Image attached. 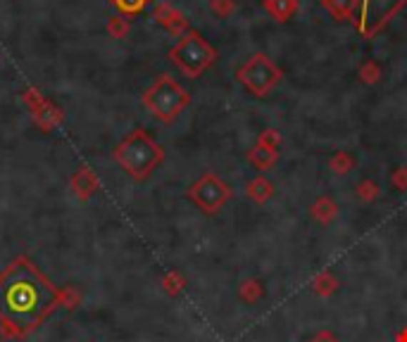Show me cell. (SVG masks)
<instances>
[{"label":"cell","mask_w":407,"mask_h":342,"mask_svg":"<svg viewBox=\"0 0 407 342\" xmlns=\"http://www.w3.org/2000/svg\"><path fill=\"white\" fill-rule=\"evenodd\" d=\"M53 302V288L26 261H14L0 276V316L19 331L39 323Z\"/></svg>","instance_id":"cell-1"},{"label":"cell","mask_w":407,"mask_h":342,"mask_svg":"<svg viewBox=\"0 0 407 342\" xmlns=\"http://www.w3.org/2000/svg\"><path fill=\"white\" fill-rule=\"evenodd\" d=\"M162 157H164L162 147L143 128L131 131L114 147V160L136 181H143L146 176H150V171L162 162Z\"/></svg>","instance_id":"cell-2"},{"label":"cell","mask_w":407,"mask_h":342,"mask_svg":"<svg viewBox=\"0 0 407 342\" xmlns=\"http://www.w3.org/2000/svg\"><path fill=\"white\" fill-rule=\"evenodd\" d=\"M191 103V95L184 86H179L171 76L162 74L155 78V83L150 86L143 95V105L148 107L150 114L155 119H160L162 124H171L179 114H181Z\"/></svg>","instance_id":"cell-3"},{"label":"cell","mask_w":407,"mask_h":342,"mask_svg":"<svg viewBox=\"0 0 407 342\" xmlns=\"http://www.w3.org/2000/svg\"><path fill=\"white\" fill-rule=\"evenodd\" d=\"M169 60L174 62V67L181 71L184 76L198 78L203 71H207L217 60V50L207 43L198 31L184 33L176 41V46L169 50Z\"/></svg>","instance_id":"cell-4"},{"label":"cell","mask_w":407,"mask_h":342,"mask_svg":"<svg viewBox=\"0 0 407 342\" xmlns=\"http://www.w3.org/2000/svg\"><path fill=\"white\" fill-rule=\"evenodd\" d=\"M281 76H283L281 69L264 53L250 55L248 60L236 69V78H238V81L246 86V90L253 93L255 98L269 95L278 86V81H281Z\"/></svg>","instance_id":"cell-5"},{"label":"cell","mask_w":407,"mask_h":342,"mask_svg":"<svg viewBox=\"0 0 407 342\" xmlns=\"http://www.w3.org/2000/svg\"><path fill=\"white\" fill-rule=\"evenodd\" d=\"M407 0H360V12H357L355 28L362 38H374L381 33L386 24L403 10Z\"/></svg>","instance_id":"cell-6"},{"label":"cell","mask_w":407,"mask_h":342,"mask_svg":"<svg viewBox=\"0 0 407 342\" xmlns=\"http://www.w3.org/2000/svg\"><path fill=\"white\" fill-rule=\"evenodd\" d=\"M228 197H231V188L217 174H203L189 188V200L205 214L219 212L228 202Z\"/></svg>","instance_id":"cell-7"},{"label":"cell","mask_w":407,"mask_h":342,"mask_svg":"<svg viewBox=\"0 0 407 342\" xmlns=\"http://www.w3.org/2000/svg\"><path fill=\"white\" fill-rule=\"evenodd\" d=\"M153 19L160 24L162 28H167L169 33H174L181 38L184 33H189V19L184 17L181 12L176 10V7H171L169 3H157L153 7Z\"/></svg>","instance_id":"cell-8"},{"label":"cell","mask_w":407,"mask_h":342,"mask_svg":"<svg viewBox=\"0 0 407 342\" xmlns=\"http://www.w3.org/2000/svg\"><path fill=\"white\" fill-rule=\"evenodd\" d=\"M321 5L336 21H353L355 24L357 12H360V0H321Z\"/></svg>","instance_id":"cell-9"},{"label":"cell","mask_w":407,"mask_h":342,"mask_svg":"<svg viewBox=\"0 0 407 342\" xmlns=\"http://www.w3.org/2000/svg\"><path fill=\"white\" fill-rule=\"evenodd\" d=\"M264 12L276 21H288L298 12V0H262Z\"/></svg>","instance_id":"cell-10"},{"label":"cell","mask_w":407,"mask_h":342,"mask_svg":"<svg viewBox=\"0 0 407 342\" xmlns=\"http://www.w3.org/2000/svg\"><path fill=\"white\" fill-rule=\"evenodd\" d=\"M246 195L250 200H255V202H267V200L274 195V185H271L267 178L257 176V178H253V181H248Z\"/></svg>","instance_id":"cell-11"},{"label":"cell","mask_w":407,"mask_h":342,"mask_svg":"<svg viewBox=\"0 0 407 342\" xmlns=\"http://www.w3.org/2000/svg\"><path fill=\"white\" fill-rule=\"evenodd\" d=\"M276 157H278L276 150H271V147H267V145H260V142H257V145L248 152L250 164H253V167H257V169H269V167H274V164H276Z\"/></svg>","instance_id":"cell-12"},{"label":"cell","mask_w":407,"mask_h":342,"mask_svg":"<svg viewBox=\"0 0 407 342\" xmlns=\"http://www.w3.org/2000/svg\"><path fill=\"white\" fill-rule=\"evenodd\" d=\"M312 217L319 219L321 224H326V221H331L336 217V212H338V207H336V202L331 197H319L317 202L312 204Z\"/></svg>","instance_id":"cell-13"},{"label":"cell","mask_w":407,"mask_h":342,"mask_svg":"<svg viewBox=\"0 0 407 342\" xmlns=\"http://www.w3.org/2000/svg\"><path fill=\"white\" fill-rule=\"evenodd\" d=\"M71 188H74L76 195H81V197L91 195V192L96 190V176H93L91 171L81 169L74 178H71Z\"/></svg>","instance_id":"cell-14"},{"label":"cell","mask_w":407,"mask_h":342,"mask_svg":"<svg viewBox=\"0 0 407 342\" xmlns=\"http://www.w3.org/2000/svg\"><path fill=\"white\" fill-rule=\"evenodd\" d=\"M360 81L367 83V86H374V83L381 81V64H378L376 60L362 62V67H360Z\"/></svg>","instance_id":"cell-15"},{"label":"cell","mask_w":407,"mask_h":342,"mask_svg":"<svg viewBox=\"0 0 407 342\" xmlns=\"http://www.w3.org/2000/svg\"><path fill=\"white\" fill-rule=\"evenodd\" d=\"M328 167H331L333 174L343 176V174H348V171L355 167V160H353V157H350L348 152H336V155L331 157V162H328Z\"/></svg>","instance_id":"cell-16"},{"label":"cell","mask_w":407,"mask_h":342,"mask_svg":"<svg viewBox=\"0 0 407 342\" xmlns=\"http://www.w3.org/2000/svg\"><path fill=\"white\" fill-rule=\"evenodd\" d=\"M150 0H114V5H117V10L121 14H126V17H134V14H139L146 10V5Z\"/></svg>","instance_id":"cell-17"},{"label":"cell","mask_w":407,"mask_h":342,"mask_svg":"<svg viewBox=\"0 0 407 342\" xmlns=\"http://www.w3.org/2000/svg\"><path fill=\"white\" fill-rule=\"evenodd\" d=\"M210 10L217 14V17L226 19L231 17L236 10V0H210Z\"/></svg>","instance_id":"cell-18"},{"label":"cell","mask_w":407,"mask_h":342,"mask_svg":"<svg viewBox=\"0 0 407 342\" xmlns=\"http://www.w3.org/2000/svg\"><path fill=\"white\" fill-rule=\"evenodd\" d=\"M107 31H110L112 38H124V36L129 33V19L112 17L110 21H107Z\"/></svg>","instance_id":"cell-19"},{"label":"cell","mask_w":407,"mask_h":342,"mask_svg":"<svg viewBox=\"0 0 407 342\" xmlns=\"http://www.w3.org/2000/svg\"><path fill=\"white\" fill-rule=\"evenodd\" d=\"M357 195L364 202H369V200H376L378 197V185L374 181H369V178H364V181L357 183Z\"/></svg>","instance_id":"cell-20"},{"label":"cell","mask_w":407,"mask_h":342,"mask_svg":"<svg viewBox=\"0 0 407 342\" xmlns=\"http://www.w3.org/2000/svg\"><path fill=\"white\" fill-rule=\"evenodd\" d=\"M260 145H267L271 150H276L278 147V142H281V135H278V131H271V128H267V131H262L260 133Z\"/></svg>","instance_id":"cell-21"},{"label":"cell","mask_w":407,"mask_h":342,"mask_svg":"<svg viewBox=\"0 0 407 342\" xmlns=\"http://www.w3.org/2000/svg\"><path fill=\"white\" fill-rule=\"evenodd\" d=\"M391 181L393 185H396L398 190H407V169L405 167H400L393 171V176H391Z\"/></svg>","instance_id":"cell-22"}]
</instances>
